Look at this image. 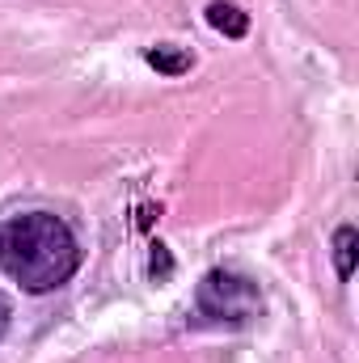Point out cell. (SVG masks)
<instances>
[{"label": "cell", "instance_id": "cell-1", "mask_svg": "<svg viewBox=\"0 0 359 363\" xmlns=\"http://www.w3.org/2000/svg\"><path fill=\"white\" fill-rule=\"evenodd\" d=\"M0 271L21 291L47 296L81 271V241L55 211H21L0 228Z\"/></svg>", "mask_w": 359, "mask_h": 363}, {"label": "cell", "instance_id": "cell-2", "mask_svg": "<svg viewBox=\"0 0 359 363\" xmlns=\"http://www.w3.org/2000/svg\"><path fill=\"white\" fill-rule=\"evenodd\" d=\"M263 313L258 283L237 271H207L194 291V317L203 325H250Z\"/></svg>", "mask_w": 359, "mask_h": 363}, {"label": "cell", "instance_id": "cell-3", "mask_svg": "<svg viewBox=\"0 0 359 363\" xmlns=\"http://www.w3.org/2000/svg\"><path fill=\"white\" fill-rule=\"evenodd\" d=\"M144 64L157 68L161 77H186V72L194 68V55H190L186 47H174V43H157V47L144 51Z\"/></svg>", "mask_w": 359, "mask_h": 363}, {"label": "cell", "instance_id": "cell-4", "mask_svg": "<svg viewBox=\"0 0 359 363\" xmlns=\"http://www.w3.org/2000/svg\"><path fill=\"white\" fill-rule=\"evenodd\" d=\"M207 26L220 30L224 38H245L250 34V13H241L233 0H211L207 4Z\"/></svg>", "mask_w": 359, "mask_h": 363}, {"label": "cell", "instance_id": "cell-5", "mask_svg": "<svg viewBox=\"0 0 359 363\" xmlns=\"http://www.w3.org/2000/svg\"><path fill=\"white\" fill-rule=\"evenodd\" d=\"M330 254H334V271L343 283H351V274H355V262H359V233L355 224H338L334 228V245H330Z\"/></svg>", "mask_w": 359, "mask_h": 363}, {"label": "cell", "instance_id": "cell-6", "mask_svg": "<svg viewBox=\"0 0 359 363\" xmlns=\"http://www.w3.org/2000/svg\"><path fill=\"white\" fill-rule=\"evenodd\" d=\"M9 325H13V300L0 291V342H4V334H9Z\"/></svg>", "mask_w": 359, "mask_h": 363}, {"label": "cell", "instance_id": "cell-7", "mask_svg": "<svg viewBox=\"0 0 359 363\" xmlns=\"http://www.w3.org/2000/svg\"><path fill=\"white\" fill-rule=\"evenodd\" d=\"M170 274L174 271V262H170V254H165V245H153V274Z\"/></svg>", "mask_w": 359, "mask_h": 363}]
</instances>
